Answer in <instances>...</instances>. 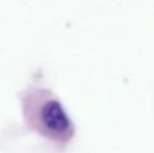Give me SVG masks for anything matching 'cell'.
Returning <instances> with one entry per match:
<instances>
[{
  "instance_id": "1",
  "label": "cell",
  "mask_w": 154,
  "mask_h": 153,
  "mask_svg": "<svg viewBox=\"0 0 154 153\" xmlns=\"http://www.w3.org/2000/svg\"><path fill=\"white\" fill-rule=\"evenodd\" d=\"M41 121L46 130L53 134H64L69 130L70 121L57 100H49L41 108Z\"/></svg>"
}]
</instances>
